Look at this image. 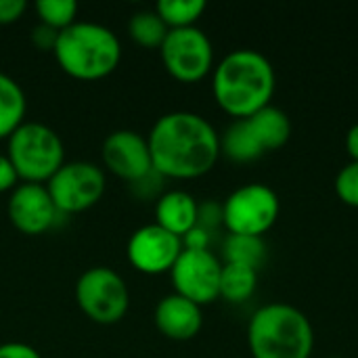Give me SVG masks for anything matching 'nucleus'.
I'll use <instances>...</instances> for the list:
<instances>
[{"label":"nucleus","mask_w":358,"mask_h":358,"mask_svg":"<svg viewBox=\"0 0 358 358\" xmlns=\"http://www.w3.org/2000/svg\"><path fill=\"white\" fill-rule=\"evenodd\" d=\"M153 170L164 180H195L220 157V134L199 113L170 111L147 134Z\"/></svg>","instance_id":"1"},{"label":"nucleus","mask_w":358,"mask_h":358,"mask_svg":"<svg viewBox=\"0 0 358 358\" xmlns=\"http://www.w3.org/2000/svg\"><path fill=\"white\" fill-rule=\"evenodd\" d=\"M277 90L273 63L254 48H237L224 55L212 71L216 105L233 120H248L268 107Z\"/></svg>","instance_id":"2"},{"label":"nucleus","mask_w":358,"mask_h":358,"mask_svg":"<svg viewBox=\"0 0 358 358\" xmlns=\"http://www.w3.org/2000/svg\"><path fill=\"white\" fill-rule=\"evenodd\" d=\"M52 55L65 76L80 82H96L120 67L122 42L103 23L76 21L59 31Z\"/></svg>","instance_id":"3"},{"label":"nucleus","mask_w":358,"mask_h":358,"mask_svg":"<svg viewBox=\"0 0 358 358\" xmlns=\"http://www.w3.org/2000/svg\"><path fill=\"white\" fill-rule=\"evenodd\" d=\"M248 346L252 358H310L315 329L300 308L285 302H271L252 315Z\"/></svg>","instance_id":"4"},{"label":"nucleus","mask_w":358,"mask_h":358,"mask_svg":"<svg viewBox=\"0 0 358 358\" xmlns=\"http://www.w3.org/2000/svg\"><path fill=\"white\" fill-rule=\"evenodd\" d=\"M6 157L21 182L46 185L65 164V145L50 126L23 122L6 138Z\"/></svg>","instance_id":"5"},{"label":"nucleus","mask_w":358,"mask_h":358,"mask_svg":"<svg viewBox=\"0 0 358 358\" xmlns=\"http://www.w3.org/2000/svg\"><path fill=\"white\" fill-rule=\"evenodd\" d=\"M76 304L92 323L115 325L130 308V292L117 271L92 266L76 281Z\"/></svg>","instance_id":"6"},{"label":"nucleus","mask_w":358,"mask_h":358,"mask_svg":"<svg viewBox=\"0 0 358 358\" xmlns=\"http://www.w3.org/2000/svg\"><path fill=\"white\" fill-rule=\"evenodd\" d=\"M279 212V195L268 185L250 182L222 201V227L229 235L262 237L277 224Z\"/></svg>","instance_id":"7"},{"label":"nucleus","mask_w":358,"mask_h":358,"mask_svg":"<svg viewBox=\"0 0 358 358\" xmlns=\"http://www.w3.org/2000/svg\"><path fill=\"white\" fill-rule=\"evenodd\" d=\"M164 69L182 84H195L214 71V46L203 29L182 27L170 29L159 46Z\"/></svg>","instance_id":"8"},{"label":"nucleus","mask_w":358,"mask_h":358,"mask_svg":"<svg viewBox=\"0 0 358 358\" xmlns=\"http://www.w3.org/2000/svg\"><path fill=\"white\" fill-rule=\"evenodd\" d=\"M61 216H71L96 206L107 189L105 170L92 162H65L46 182Z\"/></svg>","instance_id":"9"},{"label":"nucleus","mask_w":358,"mask_h":358,"mask_svg":"<svg viewBox=\"0 0 358 358\" xmlns=\"http://www.w3.org/2000/svg\"><path fill=\"white\" fill-rule=\"evenodd\" d=\"M222 262L212 250H185L170 271L174 294L197 306H208L220 298Z\"/></svg>","instance_id":"10"},{"label":"nucleus","mask_w":358,"mask_h":358,"mask_svg":"<svg viewBox=\"0 0 358 358\" xmlns=\"http://www.w3.org/2000/svg\"><path fill=\"white\" fill-rule=\"evenodd\" d=\"M180 252L182 239L155 222L136 229L126 243V258L130 266L149 277L170 273Z\"/></svg>","instance_id":"11"},{"label":"nucleus","mask_w":358,"mask_h":358,"mask_svg":"<svg viewBox=\"0 0 358 358\" xmlns=\"http://www.w3.org/2000/svg\"><path fill=\"white\" fill-rule=\"evenodd\" d=\"M103 168L120 180L134 185L153 172L147 136L136 130H113L101 147Z\"/></svg>","instance_id":"12"},{"label":"nucleus","mask_w":358,"mask_h":358,"mask_svg":"<svg viewBox=\"0 0 358 358\" xmlns=\"http://www.w3.org/2000/svg\"><path fill=\"white\" fill-rule=\"evenodd\" d=\"M6 216L10 224L29 237L44 235L59 220V210L46 189V185L19 182L8 197Z\"/></svg>","instance_id":"13"},{"label":"nucleus","mask_w":358,"mask_h":358,"mask_svg":"<svg viewBox=\"0 0 358 358\" xmlns=\"http://www.w3.org/2000/svg\"><path fill=\"white\" fill-rule=\"evenodd\" d=\"M153 321L164 338L172 342H189L201 331L203 313L201 306L193 304L191 300L178 294H170L157 302Z\"/></svg>","instance_id":"14"},{"label":"nucleus","mask_w":358,"mask_h":358,"mask_svg":"<svg viewBox=\"0 0 358 358\" xmlns=\"http://www.w3.org/2000/svg\"><path fill=\"white\" fill-rule=\"evenodd\" d=\"M199 203L197 199L180 189L164 191L155 199V224L166 229L176 237H185L191 229L197 227Z\"/></svg>","instance_id":"15"},{"label":"nucleus","mask_w":358,"mask_h":358,"mask_svg":"<svg viewBox=\"0 0 358 358\" xmlns=\"http://www.w3.org/2000/svg\"><path fill=\"white\" fill-rule=\"evenodd\" d=\"M245 122L250 124V128L264 153L283 149L289 143L292 132H294L289 115L283 109L275 107L273 103L268 107L260 109L258 113H254L252 117H248Z\"/></svg>","instance_id":"16"},{"label":"nucleus","mask_w":358,"mask_h":358,"mask_svg":"<svg viewBox=\"0 0 358 358\" xmlns=\"http://www.w3.org/2000/svg\"><path fill=\"white\" fill-rule=\"evenodd\" d=\"M220 155L235 164H252L264 155L250 124L245 120H233L220 134Z\"/></svg>","instance_id":"17"},{"label":"nucleus","mask_w":358,"mask_h":358,"mask_svg":"<svg viewBox=\"0 0 358 358\" xmlns=\"http://www.w3.org/2000/svg\"><path fill=\"white\" fill-rule=\"evenodd\" d=\"M27 113V99L21 84L8 73L0 71V141L8 138Z\"/></svg>","instance_id":"18"},{"label":"nucleus","mask_w":358,"mask_h":358,"mask_svg":"<svg viewBox=\"0 0 358 358\" xmlns=\"http://www.w3.org/2000/svg\"><path fill=\"white\" fill-rule=\"evenodd\" d=\"M258 287V271L243 264H224L220 275V298L231 304L248 302Z\"/></svg>","instance_id":"19"},{"label":"nucleus","mask_w":358,"mask_h":358,"mask_svg":"<svg viewBox=\"0 0 358 358\" xmlns=\"http://www.w3.org/2000/svg\"><path fill=\"white\" fill-rule=\"evenodd\" d=\"M222 262L243 264L260 271V266L266 262V243L262 237L227 235V239L222 241Z\"/></svg>","instance_id":"20"},{"label":"nucleus","mask_w":358,"mask_h":358,"mask_svg":"<svg viewBox=\"0 0 358 358\" xmlns=\"http://www.w3.org/2000/svg\"><path fill=\"white\" fill-rule=\"evenodd\" d=\"M168 31L170 29L166 27V23L159 19V15L153 8L151 10H138L128 19V36L141 48L159 50Z\"/></svg>","instance_id":"21"},{"label":"nucleus","mask_w":358,"mask_h":358,"mask_svg":"<svg viewBox=\"0 0 358 358\" xmlns=\"http://www.w3.org/2000/svg\"><path fill=\"white\" fill-rule=\"evenodd\" d=\"M168 29L195 27L206 13L203 0H159L153 8Z\"/></svg>","instance_id":"22"},{"label":"nucleus","mask_w":358,"mask_h":358,"mask_svg":"<svg viewBox=\"0 0 358 358\" xmlns=\"http://www.w3.org/2000/svg\"><path fill=\"white\" fill-rule=\"evenodd\" d=\"M78 2L76 0H38L34 4V10L38 15V23L63 31L65 27L73 25L78 19Z\"/></svg>","instance_id":"23"},{"label":"nucleus","mask_w":358,"mask_h":358,"mask_svg":"<svg viewBox=\"0 0 358 358\" xmlns=\"http://www.w3.org/2000/svg\"><path fill=\"white\" fill-rule=\"evenodd\" d=\"M336 195L344 206L358 208V162H348L336 176Z\"/></svg>","instance_id":"24"},{"label":"nucleus","mask_w":358,"mask_h":358,"mask_svg":"<svg viewBox=\"0 0 358 358\" xmlns=\"http://www.w3.org/2000/svg\"><path fill=\"white\" fill-rule=\"evenodd\" d=\"M197 227H201V229H206V231H210L214 235V231L218 227H222V203H216V201L199 203Z\"/></svg>","instance_id":"25"},{"label":"nucleus","mask_w":358,"mask_h":358,"mask_svg":"<svg viewBox=\"0 0 358 358\" xmlns=\"http://www.w3.org/2000/svg\"><path fill=\"white\" fill-rule=\"evenodd\" d=\"M57 36H59V31H55V29H50V27L38 23L36 27H31L29 40H31V44H34L38 50H42V52H52V50H55V44H57Z\"/></svg>","instance_id":"26"},{"label":"nucleus","mask_w":358,"mask_h":358,"mask_svg":"<svg viewBox=\"0 0 358 358\" xmlns=\"http://www.w3.org/2000/svg\"><path fill=\"white\" fill-rule=\"evenodd\" d=\"M27 10L25 0H0V25L17 23Z\"/></svg>","instance_id":"27"},{"label":"nucleus","mask_w":358,"mask_h":358,"mask_svg":"<svg viewBox=\"0 0 358 358\" xmlns=\"http://www.w3.org/2000/svg\"><path fill=\"white\" fill-rule=\"evenodd\" d=\"M19 182L21 180H19L10 159L6 157V153H0V195L2 193H10Z\"/></svg>","instance_id":"28"},{"label":"nucleus","mask_w":358,"mask_h":358,"mask_svg":"<svg viewBox=\"0 0 358 358\" xmlns=\"http://www.w3.org/2000/svg\"><path fill=\"white\" fill-rule=\"evenodd\" d=\"M0 358H42L40 352L23 342H4L0 344Z\"/></svg>","instance_id":"29"},{"label":"nucleus","mask_w":358,"mask_h":358,"mask_svg":"<svg viewBox=\"0 0 358 358\" xmlns=\"http://www.w3.org/2000/svg\"><path fill=\"white\" fill-rule=\"evenodd\" d=\"M210 241H212V233L201 227H195L182 237V248L185 250H210Z\"/></svg>","instance_id":"30"},{"label":"nucleus","mask_w":358,"mask_h":358,"mask_svg":"<svg viewBox=\"0 0 358 358\" xmlns=\"http://www.w3.org/2000/svg\"><path fill=\"white\" fill-rule=\"evenodd\" d=\"M346 151L350 155V162H358V124H355L346 134Z\"/></svg>","instance_id":"31"},{"label":"nucleus","mask_w":358,"mask_h":358,"mask_svg":"<svg viewBox=\"0 0 358 358\" xmlns=\"http://www.w3.org/2000/svg\"><path fill=\"white\" fill-rule=\"evenodd\" d=\"M331 358H338V357H331Z\"/></svg>","instance_id":"32"}]
</instances>
